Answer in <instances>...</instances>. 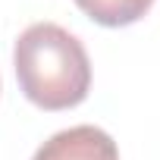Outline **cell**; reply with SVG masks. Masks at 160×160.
<instances>
[{"instance_id":"cell-1","label":"cell","mask_w":160,"mask_h":160,"mask_svg":"<svg viewBox=\"0 0 160 160\" xmlns=\"http://www.w3.org/2000/svg\"><path fill=\"white\" fill-rule=\"evenodd\" d=\"M13 66L22 94L41 110H69L88 98V50L72 32L57 22L28 25L13 47Z\"/></svg>"},{"instance_id":"cell-2","label":"cell","mask_w":160,"mask_h":160,"mask_svg":"<svg viewBox=\"0 0 160 160\" xmlns=\"http://www.w3.org/2000/svg\"><path fill=\"white\" fill-rule=\"evenodd\" d=\"M32 160H119V148L98 126H72L50 135Z\"/></svg>"},{"instance_id":"cell-3","label":"cell","mask_w":160,"mask_h":160,"mask_svg":"<svg viewBox=\"0 0 160 160\" xmlns=\"http://www.w3.org/2000/svg\"><path fill=\"white\" fill-rule=\"evenodd\" d=\"M75 7L104 28H126L154 7V0H75Z\"/></svg>"}]
</instances>
